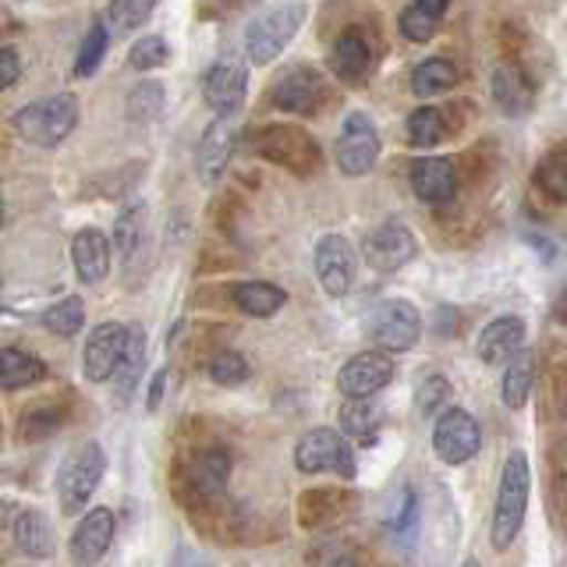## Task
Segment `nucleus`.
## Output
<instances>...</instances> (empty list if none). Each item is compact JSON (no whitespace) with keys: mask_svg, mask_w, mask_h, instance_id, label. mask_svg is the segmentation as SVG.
I'll list each match as a JSON object with an SVG mask.
<instances>
[{"mask_svg":"<svg viewBox=\"0 0 567 567\" xmlns=\"http://www.w3.org/2000/svg\"><path fill=\"white\" fill-rule=\"evenodd\" d=\"M354 270H359V256L344 235H323L316 245V277L323 284L330 298H344L354 284Z\"/></svg>","mask_w":567,"mask_h":567,"instance_id":"ddd939ff","label":"nucleus"},{"mask_svg":"<svg viewBox=\"0 0 567 567\" xmlns=\"http://www.w3.org/2000/svg\"><path fill=\"white\" fill-rule=\"evenodd\" d=\"M245 93H248V68L241 61H217L206 71L203 100L209 103V111H217V117L238 111Z\"/></svg>","mask_w":567,"mask_h":567,"instance_id":"dca6fc26","label":"nucleus"},{"mask_svg":"<svg viewBox=\"0 0 567 567\" xmlns=\"http://www.w3.org/2000/svg\"><path fill=\"white\" fill-rule=\"evenodd\" d=\"M295 465H298V472H309V475L333 472L341 478H351L354 475V454H351V443L341 433L319 425V430H309L298 440Z\"/></svg>","mask_w":567,"mask_h":567,"instance_id":"0eeeda50","label":"nucleus"},{"mask_svg":"<svg viewBox=\"0 0 567 567\" xmlns=\"http://www.w3.org/2000/svg\"><path fill=\"white\" fill-rule=\"evenodd\" d=\"M75 124H79V100L71 93H58L50 100L29 103L14 114V132L43 150L61 146V142L75 132Z\"/></svg>","mask_w":567,"mask_h":567,"instance_id":"20e7f679","label":"nucleus"},{"mask_svg":"<svg viewBox=\"0 0 567 567\" xmlns=\"http://www.w3.org/2000/svg\"><path fill=\"white\" fill-rule=\"evenodd\" d=\"M415 8H422L425 14H433V18H440L443 22V14H447V8H451V0H412Z\"/></svg>","mask_w":567,"mask_h":567,"instance_id":"49530a36","label":"nucleus"},{"mask_svg":"<svg viewBox=\"0 0 567 567\" xmlns=\"http://www.w3.org/2000/svg\"><path fill=\"white\" fill-rule=\"evenodd\" d=\"M461 567H478V560H465V564H461Z\"/></svg>","mask_w":567,"mask_h":567,"instance_id":"3c124183","label":"nucleus"},{"mask_svg":"<svg viewBox=\"0 0 567 567\" xmlns=\"http://www.w3.org/2000/svg\"><path fill=\"white\" fill-rule=\"evenodd\" d=\"M124 344H128V327H121V323H100L93 333H89L85 351H82L85 380H93V383L114 380V372L121 365V354H124Z\"/></svg>","mask_w":567,"mask_h":567,"instance_id":"4468645a","label":"nucleus"},{"mask_svg":"<svg viewBox=\"0 0 567 567\" xmlns=\"http://www.w3.org/2000/svg\"><path fill=\"white\" fill-rule=\"evenodd\" d=\"M230 153H235V128H230L227 117H217L203 132L199 138V150H195V171L206 185H217L227 164H230Z\"/></svg>","mask_w":567,"mask_h":567,"instance_id":"a211bd4d","label":"nucleus"},{"mask_svg":"<svg viewBox=\"0 0 567 567\" xmlns=\"http://www.w3.org/2000/svg\"><path fill=\"white\" fill-rule=\"evenodd\" d=\"M447 114L440 111V106H419V111L408 117V138H412V146L419 150H430V146H440L443 138H447Z\"/></svg>","mask_w":567,"mask_h":567,"instance_id":"2f4dec72","label":"nucleus"},{"mask_svg":"<svg viewBox=\"0 0 567 567\" xmlns=\"http://www.w3.org/2000/svg\"><path fill=\"white\" fill-rule=\"evenodd\" d=\"M103 58H106V25L103 22H93V25H89V32L82 35V43H79L75 75L79 79L96 75V68L103 64Z\"/></svg>","mask_w":567,"mask_h":567,"instance_id":"c9c22d12","label":"nucleus"},{"mask_svg":"<svg viewBox=\"0 0 567 567\" xmlns=\"http://www.w3.org/2000/svg\"><path fill=\"white\" fill-rule=\"evenodd\" d=\"M330 567H362V564L354 560V557H337V560H333Z\"/></svg>","mask_w":567,"mask_h":567,"instance_id":"de8ad7c7","label":"nucleus"},{"mask_svg":"<svg viewBox=\"0 0 567 567\" xmlns=\"http://www.w3.org/2000/svg\"><path fill=\"white\" fill-rule=\"evenodd\" d=\"M341 430L354 440L372 443L377 440V430H380V408L369 404V398H362V401L348 398V404L341 408Z\"/></svg>","mask_w":567,"mask_h":567,"instance_id":"473e14b6","label":"nucleus"},{"mask_svg":"<svg viewBox=\"0 0 567 567\" xmlns=\"http://www.w3.org/2000/svg\"><path fill=\"white\" fill-rule=\"evenodd\" d=\"M153 8H156V0H111V22L124 32H132L150 22Z\"/></svg>","mask_w":567,"mask_h":567,"instance_id":"79ce46f5","label":"nucleus"},{"mask_svg":"<svg viewBox=\"0 0 567 567\" xmlns=\"http://www.w3.org/2000/svg\"><path fill=\"white\" fill-rule=\"evenodd\" d=\"M22 75V58L14 47H0V89H11Z\"/></svg>","mask_w":567,"mask_h":567,"instance_id":"c03bdc74","label":"nucleus"},{"mask_svg":"<svg viewBox=\"0 0 567 567\" xmlns=\"http://www.w3.org/2000/svg\"><path fill=\"white\" fill-rule=\"evenodd\" d=\"M142 245H146V209L132 206V209H124L114 224V248L124 262H132L142 252Z\"/></svg>","mask_w":567,"mask_h":567,"instance_id":"7c9ffc66","label":"nucleus"},{"mask_svg":"<svg viewBox=\"0 0 567 567\" xmlns=\"http://www.w3.org/2000/svg\"><path fill=\"white\" fill-rule=\"evenodd\" d=\"M61 422H64L61 408L50 404V401H40V404L25 408L22 419H18V440H22V443H40L50 433H58Z\"/></svg>","mask_w":567,"mask_h":567,"instance_id":"c756f323","label":"nucleus"},{"mask_svg":"<svg viewBox=\"0 0 567 567\" xmlns=\"http://www.w3.org/2000/svg\"><path fill=\"white\" fill-rule=\"evenodd\" d=\"M167 58H171V47L164 35H138L128 50V64L135 71H153L159 64H167Z\"/></svg>","mask_w":567,"mask_h":567,"instance_id":"58836bf2","label":"nucleus"},{"mask_svg":"<svg viewBox=\"0 0 567 567\" xmlns=\"http://www.w3.org/2000/svg\"><path fill=\"white\" fill-rule=\"evenodd\" d=\"M309 8L301 0H288V4H277L266 14H259L245 32V53L252 64H274L284 50L291 47L298 29L306 25Z\"/></svg>","mask_w":567,"mask_h":567,"instance_id":"7ed1b4c3","label":"nucleus"},{"mask_svg":"<svg viewBox=\"0 0 567 567\" xmlns=\"http://www.w3.org/2000/svg\"><path fill=\"white\" fill-rule=\"evenodd\" d=\"M451 398V380L440 377V372H433V377H425L415 390V404L422 415H440V408L447 404Z\"/></svg>","mask_w":567,"mask_h":567,"instance_id":"37998d69","label":"nucleus"},{"mask_svg":"<svg viewBox=\"0 0 567 567\" xmlns=\"http://www.w3.org/2000/svg\"><path fill=\"white\" fill-rule=\"evenodd\" d=\"M71 266L82 284H100L111 270V241H106L103 230L96 227H82L75 238H71Z\"/></svg>","mask_w":567,"mask_h":567,"instance_id":"412c9836","label":"nucleus"},{"mask_svg":"<svg viewBox=\"0 0 567 567\" xmlns=\"http://www.w3.org/2000/svg\"><path fill=\"white\" fill-rule=\"evenodd\" d=\"M43 327L50 333H58V337H75L82 327H85V306H82V298H61L58 306H50L43 312Z\"/></svg>","mask_w":567,"mask_h":567,"instance_id":"f704fd0d","label":"nucleus"},{"mask_svg":"<svg viewBox=\"0 0 567 567\" xmlns=\"http://www.w3.org/2000/svg\"><path fill=\"white\" fill-rule=\"evenodd\" d=\"M164 111V85L159 82H138L128 93V117L138 124H150Z\"/></svg>","mask_w":567,"mask_h":567,"instance_id":"e433bc0d","label":"nucleus"},{"mask_svg":"<svg viewBox=\"0 0 567 567\" xmlns=\"http://www.w3.org/2000/svg\"><path fill=\"white\" fill-rule=\"evenodd\" d=\"M528 486H532V472H528V457L525 451H511L501 472V486H496V507H493V528L489 539L496 549H507L525 525V511H528Z\"/></svg>","mask_w":567,"mask_h":567,"instance_id":"f257e3e1","label":"nucleus"},{"mask_svg":"<svg viewBox=\"0 0 567 567\" xmlns=\"http://www.w3.org/2000/svg\"><path fill=\"white\" fill-rule=\"evenodd\" d=\"M493 100L501 103V111L518 117L528 114L532 100H536V89L525 79V71L518 64H501L493 71Z\"/></svg>","mask_w":567,"mask_h":567,"instance_id":"5701e85b","label":"nucleus"},{"mask_svg":"<svg viewBox=\"0 0 567 567\" xmlns=\"http://www.w3.org/2000/svg\"><path fill=\"white\" fill-rule=\"evenodd\" d=\"M114 543V514L106 507H93L82 514L79 528L71 532V564L96 567Z\"/></svg>","mask_w":567,"mask_h":567,"instance_id":"2eb2a0df","label":"nucleus"},{"mask_svg":"<svg viewBox=\"0 0 567 567\" xmlns=\"http://www.w3.org/2000/svg\"><path fill=\"white\" fill-rule=\"evenodd\" d=\"M457 85V68L447 58H425L412 71V93L415 96H440Z\"/></svg>","mask_w":567,"mask_h":567,"instance_id":"cd10ccee","label":"nucleus"},{"mask_svg":"<svg viewBox=\"0 0 567 567\" xmlns=\"http://www.w3.org/2000/svg\"><path fill=\"white\" fill-rule=\"evenodd\" d=\"M380 159V132L369 114L354 111L344 117V128L337 135V167L348 177H362Z\"/></svg>","mask_w":567,"mask_h":567,"instance_id":"6e6552de","label":"nucleus"},{"mask_svg":"<svg viewBox=\"0 0 567 567\" xmlns=\"http://www.w3.org/2000/svg\"><path fill=\"white\" fill-rule=\"evenodd\" d=\"M344 504V493H333V489H312L301 496V504H298V522L306 525V528H319V525H327L337 511H341Z\"/></svg>","mask_w":567,"mask_h":567,"instance_id":"72a5a7b5","label":"nucleus"},{"mask_svg":"<svg viewBox=\"0 0 567 567\" xmlns=\"http://www.w3.org/2000/svg\"><path fill=\"white\" fill-rule=\"evenodd\" d=\"M142 365H146V330H142V327H128V344H124L121 365H117V372H114V380H117V398H121V401L135 390Z\"/></svg>","mask_w":567,"mask_h":567,"instance_id":"c85d7f7f","label":"nucleus"},{"mask_svg":"<svg viewBox=\"0 0 567 567\" xmlns=\"http://www.w3.org/2000/svg\"><path fill=\"white\" fill-rule=\"evenodd\" d=\"M536 188L549 203H567V159H546L536 167Z\"/></svg>","mask_w":567,"mask_h":567,"instance_id":"a19ab883","label":"nucleus"},{"mask_svg":"<svg viewBox=\"0 0 567 567\" xmlns=\"http://www.w3.org/2000/svg\"><path fill=\"white\" fill-rule=\"evenodd\" d=\"M209 380L220 383V386H238V383L248 380V362L230 348L213 351L209 354Z\"/></svg>","mask_w":567,"mask_h":567,"instance_id":"4c0bfd02","label":"nucleus"},{"mask_svg":"<svg viewBox=\"0 0 567 567\" xmlns=\"http://www.w3.org/2000/svg\"><path fill=\"white\" fill-rule=\"evenodd\" d=\"M390 380H394V359H390L386 351H362V354H354V359H348L341 372H337V386H341V394L351 401L380 394Z\"/></svg>","mask_w":567,"mask_h":567,"instance_id":"f8f14e48","label":"nucleus"},{"mask_svg":"<svg viewBox=\"0 0 567 567\" xmlns=\"http://www.w3.org/2000/svg\"><path fill=\"white\" fill-rule=\"evenodd\" d=\"M47 377V365L43 359H35L32 351L22 348H4L0 351V386L4 390H22L32 386Z\"/></svg>","mask_w":567,"mask_h":567,"instance_id":"393cba45","label":"nucleus"},{"mask_svg":"<svg viewBox=\"0 0 567 567\" xmlns=\"http://www.w3.org/2000/svg\"><path fill=\"white\" fill-rule=\"evenodd\" d=\"M412 192L430 206H447L457 195V171L443 156H419L412 164Z\"/></svg>","mask_w":567,"mask_h":567,"instance_id":"f3484780","label":"nucleus"},{"mask_svg":"<svg viewBox=\"0 0 567 567\" xmlns=\"http://www.w3.org/2000/svg\"><path fill=\"white\" fill-rule=\"evenodd\" d=\"M525 344V319L522 316H496L493 323H486V330L478 333L475 351L486 365H501L507 359L522 351Z\"/></svg>","mask_w":567,"mask_h":567,"instance_id":"6ab92c4d","label":"nucleus"},{"mask_svg":"<svg viewBox=\"0 0 567 567\" xmlns=\"http://www.w3.org/2000/svg\"><path fill=\"white\" fill-rule=\"evenodd\" d=\"M0 227H4V203H0Z\"/></svg>","mask_w":567,"mask_h":567,"instance_id":"8fccbe9b","label":"nucleus"},{"mask_svg":"<svg viewBox=\"0 0 567 567\" xmlns=\"http://www.w3.org/2000/svg\"><path fill=\"white\" fill-rule=\"evenodd\" d=\"M248 146H252L262 159L291 171L298 177H312L323 164V153H319V142L298 128V124H262L252 135H248Z\"/></svg>","mask_w":567,"mask_h":567,"instance_id":"f03ea898","label":"nucleus"},{"mask_svg":"<svg viewBox=\"0 0 567 567\" xmlns=\"http://www.w3.org/2000/svg\"><path fill=\"white\" fill-rule=\"evenodd\" d=\"M330 64L344 82H362L372 68V50L362 29H344L330 50Z\"/></svg>","mask_w":567,"mask_h":567,"instance_id":"4be33fe9","label":"nucleus"},{"mask_svg":"<svg viewBox=\"0 0 567 567\" xmlns=\"http://www.w3.org/2000/svg\"><path fill=\"white\" fill-rule=\"evenodd\" d=\"M415 252H419V241L401 220H386L380 227H372L369 235L362 238V259L377 274L401 270V266H408L415 259Z\"/></svg>","mask_w":567,"mask_h":567,"instance_id":"9b49d317","label":"nucleus"},{"mask_svg":"<svg viewBox=\"0 0 567 567\" xmlns=\"http://www.w3.org/2000/svg\"><path fill=\"white\" fill-rule=\"evenodd\" d=\"M106 472V454L100 443H79L71 447L68 457L61 461V472H58V501L64 514H79L85 507L89 496L96 493L100 478Z\"/></svg>","mask_w":567,"mask_h":567,"instance_id":"39448f33","label":"nucleus"},{"mask_svg":"<svg viewBox=\"0 0 567 567\" xmlns=\"http://www.w3.org/2000/svg\"><path fill=\"white\" fill-rule=\"evenodd\" d=\"M164 394H167V369H159L156 377H153V383H150V401H146L150 412H159V404H164Z\"/></svg>","mask_w":567,"mask_h":567,"instance_id":"a18cd8bd","label":"nucleus"},{"mask_svg":"<svg viewBox=\"0 0 567 567\" xmlns=\"http://www.w3.org/2000/svg\"><path fill=\"white\" fill-rule=\"evenodd\" d=\"M14 543L25 557L47 560L53 554V532L40 511H22L14 518Z\"/></svg>","mask_w":567,"mask_h":567,"instance_id":"a878e982","label":"nucleus"},{"mask_svg":"<svg viewBox=\"0 0 567 567\" xmlns=\"http://www.w3.org/2000/svg\"><path fill=\"white\" fill-rule=\"evenodd\" d=\"M398 29H401V35H404L408 43H430L433 35H436V29H440V18L425 14L415 4H408L401 11V18H398Z\"/></svg>","mask_w":567,"mask_h":567,"instance_id":"ea45409f","label":"nucleus"},{"mask_svg":"<svg viewBox=\"0 0 567 567\" xmlns=\"http://www.w3.org/2000/svg\"><path fill=\"white\" fill-rule=\"evenodd\" d=\"M270 100L284 114L316 117L330 103V82L323 71H316L312 64H291L288 71H280L277 82L270 85Z\"/></svg>","mask_w":567,"mask_h":567,"instance_id":"423d86ee","label":"nucleus"},{"mask_svg":"<svg viewBox=\"0 0 567 567\" xmlns=\"http://www.w3.org/2000/svg\"><path fill=\"white\" fill-rule=\"evenodd\" d=\"M8 525V504H0V528Z\"/></svg>","mask_w":567,"mask_h":567,"instance_id":"09e8293b","label":"nucleus"},{"mask_svg":"<svg viewBox=\"0 0 567 567\" xmlns=\"http://www.w3.org/2000/svg\"><path fill=\"white\" fill-rule=\"evenodd\" d=\"M372 341H377L380 351L394 354V351H408L419 344V333H422V316L412 301L404 298H390L383 306L372 312V323H369Z\"/></svg>","mask_w":567,"mask_h":567,"instance_id":"1a4fd4ad","label":"nucleus"},{"mask_svg":"<svg viewBox=\"0 0 567 567\" xmlns=\"http://www.w3.org/2000/svg\"><path fill=\"white\" fill-rule=\"evenodd\" d=\"M185 475H188V489L199 501H217V496H224L230 478V454L220 447H206L199 454H192Z\"/></svg>","mask_w":567,"mask_h":567,"instance_id":"aec40b11","label":"nucleus"},{"mask_svg":"<svg viewBox=\"0 0 567 567\" xmlns=\"http://www.w3.org/2000/svg\"><path fill=\"white\" fill-rule=\"evenodd\" d=\"M532 383H536V354L522 348L514 359H507L504 386H501V398H504V404L511 408V412L525 408V401L532 394Z\"/></svg>","mask_w":567,"mask_h":567,"instance_id":"b1692460","label":"nucleus"},{"mask_svg":"<svg viewBox=\"0 0 567 567\" xmlns=\"http://www.w3.org/2000/svg\"><path fill=\"white\" fill-rule=\"evenodd\" d=\"M284 301H288V291L277 288V284H270V280H248V284H238L235 288V306L248 316H256V319L280 312Z\"/></svg>","mask_w":567,"mask_h":567,"instance_id":"bb28decb","label":"nucleus"},{"mask_svg":"<svg viewBox=\"0 0 567 567\" xmlns=\"http://www.w3.org/2000/svg\"><path fill=\"white\" fill-rule=\"evenodd\" d=\"M478 443H483V433H478V422L465 412V408H443L433 425V451L440 461L447 465H465L478 454Z\"/></svg>","mask_w":567,"mask_h":567,"instance_id":"9d476101","label":"nucleus"}]
</instances>
